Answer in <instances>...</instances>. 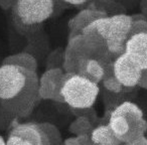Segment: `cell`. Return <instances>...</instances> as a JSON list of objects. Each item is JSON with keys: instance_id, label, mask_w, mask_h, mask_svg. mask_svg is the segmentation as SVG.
I'll list each match as a JSON object with an SVG mask.
<instances>
[{"instance_id": "1", "label": "cell", "mask_w": 147, "mask_h": 145, "mask_svg": "<svg viewBox=\"0 0 147 145\" xmlns=\"http://www.w3.org/2000/svg\"><path fill=\"white\" fill-rule=\"evenodd\" d=\"M40 101L36 71L11 63L0 65V105L15 118L31 114Z\"/></svg>"}, {"instance_id": "2", "label": "cell", "mask_w": 147, "mask_h": 145, "mask_svg": "<svg viewBox=\"0 0 147 145\" xmlns=\"http://www.w3.org/2000/svg\"><path fill=\"white\" fill-rule=\"evenodd\" d=\"M108 125L122 143L131 142L147 132V120L140 107L130 101L119 104L110 113Z\"/></svg>"}, {"instance_id": "3", "label": "cell", "mask_w": 147, "mask_h": 145, "mask_svg": "<svg viewBox=\"0 0 147 145\" xmlns=\"http://www.w3.org/2000/svg\"><path fill=\"white\" fill-rule=\"evenodd\" d=\"M6 145H61V135L57 127L47 122L12 121Z\"/></svg>"}, {"instance_id": "4", "label": "cell", "mask_w": 147, "mask_h": 145, "mask_svg": "<svg viewBox=\"0 0 147 145\" xmlns=\"http://www.w3.org/2000/svg\"><path fill=\"white\" fill-rule=\"evenodd\" d=\"M99 93V85L87 77L69 73L63 74L59 88V96L71 108H92L96 103Z\"/></svg>"}, {"instance_id": "5", "label": "cell", "mask_w": 147, "mask_h": 145, "mask_svg": "<svg viewBox=\"0 0 147 145\" xmlns=\"http://www.w3.org/2000/svg\"><path fill=\"white\" fill-rule=\"evenodd\" d=\"M132 22L131 15L120 13L99 18L90 25L106 41L109 53L117 57L125 53V43L130 36Z\"/></svg>"}, {"instance_id": "6", "label": "cell", "mask_w": 147, "mask_h": 145, "mask_svg": "<svg viewBox=\"0 0 147 145\" xmlns=\"http://www.w3.org/2000/svg\"><path fill=\"white\" fill-rule=\"evenodd\" d=\"M16 23L29 28L42 24L55 11V0H16L13 5Z\"/></svg>"}, {"instance_id": "7", "label": "cell", "mask_w": 147, "mask_h": 145, "mask_svg": "<svg viewBox=\"0 0 147 145\" xmlns=\"http://www.w3.org/2000/svg\"><path fill=\"white\" fill-rule=\"evenodd\" d=\"M113 74L123 87L133 88L138 86L142 69L124 53L113 61Z\"/></svg>"}, {"instance_id": "8", "label": "cell", "mask_w": 147, "mask_h": 145, "mask_svg": "<svg viewBox=\"0 0 147 145\" xmlns=\"http://www.w3.org/2000/svg\"><path fill=\"white\" fill-rule=\"evenodd\" d=\"M108 16L107 12L102 9H99L94 3L85 9H82L79 13H77L73 18L69 21V38L73 36H76L78 34H82L83 29L95 20L102 17Z\"/></svg>"}, {"instance_id": "9", "label": "cell", "mask_w": 147, "mask_h": 145, "mask_svg": "<svg viewBox=\"0 0 147 145\" xmlns=\"http://www.w3.org/2000/svg\"><path fill=\"white\" fill-rule=\"evenodd\" d=\"M125 53L142 71L147 69V32L131 35L125 43Z\"/></svg>"}, {"instance_id": "10", "label": "cell", "mask_w": 147, "mask_h": 145, "mask_svg": "<svg viewBox=\"0 0 147 145\" xmlns=\"http://www.w3.org/2000/svg\"><path fill=\"white\" fill-rule=\"evenodd\" d=\"M91 142L93 145H121L122 142L119 140L107 125H99L91 133Z\"/></svg>"}, {"instance_id": "11", "label": "cell", "mask_w": 147, "mask_h": 145, "mask_svg": "<svg viewBox=\"0 0 147 145\" xmlns=\"http://www.w3.org/2000/svg\"><path fill=\"white\" fill-rule=\"evenodd\" d=\"M3 63H11V65H17L20 67H26L31 71H36V61L33 55L26 53H16V55H9L4 59Z\"/></svg>"}, {"instance_id": "12", "label": "cell", "mask_w": 147, "mask_h": 145, "mask_svg": "<svg viewBox=\"0 0 147 145\" xmlns=\"http://www.w3.org/2000/svg\"><path fill=\"white\" fill-rule=\"evenodd\" d=\"M137 16L138 17H136V15H131L133 22L132 25H131L130 36L137 34V33L147 32V21L143 17H139L140 15H137Z\"/></svg>"}, {"instance_id": "13", "label": "cell", "mask_w": 147, "mask_h": 145, "mask_svg": "<svg viewBox=\"0 0 147 145\" xmlns=\"http://www.w3.org/2000/svg\"><path fill=\"white\" fill-rule=\"evenodd\" d=\"M103 84H104V87L107 90L111 91V92H113V93L121 92L122 89L124 88V87L117 81V79L115 78L113 73L107 74L106 76H105V78L103 79Z\"/></svg>"}, {"instance_id": "14", "label": "cell", "mask_w": 147, "mask_h": 145, "mask_svg": "<svg viewBox=\"0 0 147 145\" xmlns=\"http://www.w3.org/2000/svg\"><path fill=\"white\" fill-rule=\"evenodd\" d=\"M138 86L140 87V88L147 90V69L142 71V76H141V79H140V81H139Z\"/></svg>"}, {"instance_id": "15", "label": "cell", "mask_w": 147, "mask_h": 145, "mask_svg": "<svg viewBox=\"0 0 147 145\" xmlns=\"http://www.w3.org/2000/svg\"><path fill=\"white\" fill-rule=\"evenodd\" d=\"M126 145H147V138L145 136L139 137V138L127 143Z\"/></svg>"}, {"instance_id": "16", "label": "cell", "mask_w": 147, "mask_h": 145, "mask_svg": "<svg viewBox=\"0 0 147 145\" xmlns=\"http://www.w3.org/2000/svg\"><path fill=\"white\" fill-rule=\"evenodd\" d=\"M16 0H0V7L3 9H8L10 7H13Z\"/></svg>"}, {"instance_id": "17", "label": "cell", "mask_w": 147, "mask_h": 145, "mask_svg": "<svg viewBox=\"0 0 147 145\" xmlns=\"http://www.w3.org/2000/svg\"><path fill=\"white\" fill-rule=\"evenodd\" d=\"M63 2L67 3V4L75 5V6H79V5H83L86 2H88L89 0H63Z\"/></svg>"}, {"instance_id": "18", "label": "cell", "mask_w": 147, "mask_h": 145, "mask_svg": "<svg viewBox=\"0 0 147 145\" xmlns=\"http://www.w3.org/2000/svg\"><path fill=\"white\" fill-rule=\"evenodd\" d=\"M0 145H6V141L1 135H0Z\"/></svg>"}, {"instance_id": "19", "label": "cell", "mask_w": 147, "mask_h": 145, "mask_svg": "<svg viewBox=\"0 0 147 145\" xmlns=\"http://www.w3.org/2000/svg\"><path fill=\"white\" fill-rule=\"evenodd\" d=\"M109 0H95V2H101V3H106Z\"/></svg>"}]
</instances>
